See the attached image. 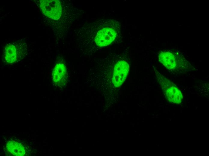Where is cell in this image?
<instances>
[{
	"label": "cell",
	"instance_id": "obj_1",
	"mask_svg": "<svg viewBox=\"0 0 209 156\" xmlns=\"http://www.w3.org/2000/svg\"><path fill=\"white\" fill-rule=\"evenodd\" d=\"M77 40L93 43L98 47L122 40L121 23L114 19H101L85 25L77 32Z\"/></svg>",
	"mask_w": 209,
	"mask_h": 156
},
{
	"label": "cell",
	"instance_id": "obj_2",
	"mask_svg": "<svg viewBox=\"0 0 209 156\" xmlns=\"http://www.w3.org/2000/svg\"><path fill=\"white\" fill-rule=\"evenodd\" d=\"M158 58L159 62L172 72L183 73L191 68V65L184 57L176 52L161 51Z\"/></svg>",
	"mask_w": 209,
	"mask_h": 156
},
{
	"label": "cell",
	"instance_id": "obj_3",
	"mask_svg": "<svg viewBox=\"0 0 209 156\" xmlns=\"http://www.w3.org/2000/svg\"><path fill=\"white\" fill-rule=\"evenodd\" d=\"M155 71L156 79L167 100L171 103L180 104L182 101L183 95L177 86L157 70L155 69Z\"/></svg>",
	"mask_w": 209,
	"mask_h": 156
},
{
	"label": "cell",
	"instance_id": "obj_4",
	"mask_svg": "<svg viewBox=\"0 0 209 156\" xmlns=\"http://www.w3.org/2000/svg\"><path fill=\"white\" fill-rule=\"evenodd\" d=\"M39 2L40 9L45 16L55 20L60 18L62 8L59 0H40Z\"/></svg>",
	"mask_w": 209,
	"mask_h": 156
},
{
	"label": "cell",
	"instance_id": "obj_5",
	"mask_svg": "<svg viewBox=\"0 0 209 156\" xmlns=\"http://www.w3.org/2000/svg\"><path fill=\"white\" fill-rule=\"evenodd\" d=\"M25 46L20 44L11 43L8 44L4 51V57L5 61L8 63L16 62L24 57L26 54Z\"/></svg>",
	"mask_w": 209,
	"mask_h": 156
},
{
	"label": "cell",
	"instance_id": "obj_6",
	"mask_svg": "<svg viewBox=\"0 0 209 156\" xmlns=\"http://www.w3.org/2000/svg\"><path fill=\"white\" fill-rule=\"evenodd\" d=\"M129 65L125 60H119L114 65L112 83L115 87L120 86L125 81L129 70Z\"/></svg>",
	"mask_w": 209,
	"mask_h": 156
},
{
	"label": "cell",
	"instance_id": "obj_7",
	"mask_svg": "<svg viewBox=\"0 0 209 156\" xmlns=\"http://www.w3.org/2000/svg\"><path fill=\"white\" fill-rule=\"evenodd\" d=\"M68 74L66 68L63 63H59L54 67L52 74L53 81L55 85L64 86L67 83Z\"/></svg>",
	"mask_w": 209,
	"mask_h": 156
},
{
	"label": "cell",
	"instance_id": "obj_8",
	"mask_svg": "<svg viewBox=\"0 0 209 156\" xmlns=\"http://www.w3.org/2000/svg\"><path fill=\"white\" fill-rule=\"evenodd\" d=\"M7 148L10 152L15 155H23L25 153V150L22 145L15 142H10L7 145Z\"/></svg>",
	"mask_w": 209,
	"mask_h": 156
}]
</instances>
